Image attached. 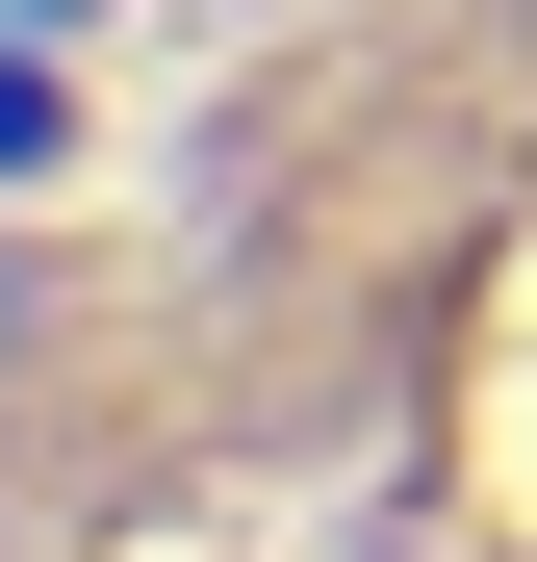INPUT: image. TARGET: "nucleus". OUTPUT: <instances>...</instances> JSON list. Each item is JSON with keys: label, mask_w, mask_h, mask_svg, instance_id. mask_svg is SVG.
Listing matches in <instances>:
<instances>
[{"label": "nucleus", "mask_w": 537, "mask_h": 562, "mask_svg": "<svg viewBox=\"0 0 537 562\" xmlns=\"http://www.w3.org/2000/svg\"><path fill=\"white\" fill-rule=\"evenodd\" d=\"M26 307H52V281H26V256H0V333H26Z\"/></svg>", "instance_id": "1"}]
</instances>
